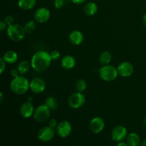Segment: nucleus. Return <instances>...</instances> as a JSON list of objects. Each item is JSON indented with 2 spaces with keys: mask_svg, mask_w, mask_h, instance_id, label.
<instances>
[{
  "mask_svg": "<svg viewBox=\"0 0 146 146\" xmlns=\"http://www.w3.org/2000/svg\"><path fill=\"white\" fill-rule=\"evenodd\" d=\"M52 59L48 52L46 51H38L32 56L31 66L36 72H44L49 68Z\"/></svg>",
  "mask_w": 146,
  "mask_h": 146,
  "instance_id": "f257e3e1",
  "label": "nucleus"
},
{
  "mask_svg": "<svg viewBox=\"0 0 146 146\" xmlns=\"http://www.w3.org/2000/svg\"><path fill=\"white\" fill-rule=\"evenodd\" d=\"M29 84L30 81H29L28 78L23 75H19L13 78L10 82L9 88L14 94L17 95H23L29 91Z\"/></svg>",
  "mask_w": 146,
  "mask_h": 146,
  "instance_id": "f03ea898",
  "label": "nucleus"
},
{
  "mask_svg": "<svg viewBox=\"0 0 146 146\" xmlns=\"http://www.w3.org/2000/svg\"><path fill=\"white\" fill-rule=\"evenodd\" d=\"M7 36L11 41L19 42L24 39L27 33L22 25L19 24H13L7 27Z\"/></svg>",
  "mask_w": 146,
  "mask_h": 146,
  "instance_id": "7ed1b4c3",
  "label": "nucleus"
},
{
  "mask_svg": "<svg viewBox=\"0 0 146 146\" xmlns=\"http://www.w3.org/2000/svg\"><path fill=\"white\" fill-rule=\"evenodd\" d=\"M98 74L100 78L103 81L111 82L116 79L118 76V72L117 68L112 65L107 64V65H103V66L100 68Z\"/></svg>",
  "mask_w": 146,
  "mask_h": 146,
  "instance_id": "20e7f679",
  "label": "nucleus"
},
{
  "mask_svg": "<svg viewBox=\"0 0 146 146\" xmlns=\"http://www.w3.org/2000/svg\"><path fill=\"white\" fill-rule=\"evenodd\" d=\"M51 111V110L45 104L40 105L34 110L33 118L34 121L38 123H45L49 119Z\"/></svg>",
  "mask_w": 146,
  "mask_h": 146,
  "instance_id": "39448f33",
  "label": "nucleus"
},
{
  "mask_svg": "<svg viewBox=\"0 0 146 146\" xmlns=\"http://www.w3.org/2000/svg\"><path fill=\"white\" fill-rule=\"evenodd\" d=\"M56 129L47 125L44 126L37 133V138L40 142L48 143L52 141L56 134Z\"/></svg>",
  "mask_w": 146,
  "mask_h": 146,
  "instance_id": "423d86ee",
  "label": "nucleus"
},
{
  "mask_svg": "<svg viewBox=\"0 0 146 146\" xmlns=\"http://www.w3.org/2000/svg\"><path fill=\"white\" fill-rule=\"evenodd\" d=\"M86 103V97L83 93L78 92L71 94L68 99V106L73 109H78L81 108Z\"/></svg>",
  "mask_w": 146,
  "mask_h": 146,
  "instance_id": "0eeeda50",
  "label": "nucleus"
},
{
  "mask_svg": "<svg viewBox=\"0 0 146 146\" xmlns=\"http://www.w3.org/2000/svg\"><path fill=\"white\" fill-rule=\"evenodd\" d=\"M56 132L60 138H66L71 135L72 132V125L67 121H61L58 123L56 128Z\"/></svg>",
  "mask_w": 146,
  "mask_h": 146,
  "instance_id": "6e6552de",
  "label": "nucleus"
},
{
  "mask_svg": "<svg viewBox=\"0 0 146 146\" xmlns=\"http://www.w3.org/2000/svg\"><path fill=\"white\" fill-rule=\"evenodd\" d=\"M128 135L127 128L123 125H117L111 131V139L114 142H121L126 139Z\"/></svg>",
  "mask_w": 146,
  "mask_h": 146,
  "instance_id": "1a4fd4ad",
  "label": "nucleus"
},
{
  "mask_svg": "<svg viewBox=\"0 0 146 146\" xmlns=\"http://www.w3.org/2000/svg\"><path fill=\"white\" fill-rule=\"evenodd\" d=\"M46 82L44 79L41 78H34L31 80L29 84V89L34 94H41L44 92L46 89Z\"/></svg>",
  "mask_w": 146,
  "mask_h": 146,
  "instance_id": "9d476101",
  "label": "nucleus"
},
{
  "mask_svg": "<svg viewBox=\"0 0 146 146\" xmlns=\"http://www.w3.org/2000/svg\"><path fill=\"white\" fill-rule=\"evenodd\" d=\"M118 75L123 78L130 77L134 72V67L131 63L128 61H123L117 67Z\"/></svg>",
  "mask_w": 146,
  "mask_h": 146,
  "instance_id": "9b49d317",
  "label": "nucleus"
},
{
  "mask_svg": "<svg viewBox=\"0 0 146 146\" xmlns=\"http://www.w3.org/2000/svg\"><path fill=\"white\" fill-rule=\"evenodd\" d=\"M104 127H105V122L101 117L96 116L90 121L89 128L93 133H100L104 131Z\"/></svg>",
  "mask_w": 146,
  "mask_h": 146,
  "instance_id": "f8f14e48",
  "label": "nucleus"
},
{
  "mask_svg": "<svg viewBox=\"0 0 146 146\" xmlns=\"http://www.w3.org/2000/svg\"><path fill=\"white\" fill-rule=\"evenodd\" d=\"M51 17V12L46 7H40L34 13V19L39 24L47 22Z\"/></svg>",
  "mask_w": 146,
  "mask_h": 146,
  "instance_id": "ddd939ff",
  "label": "nucleus"
},
{
  "mask_svg": "<svg viewBox=\"0 0 146 146\" xmlns=\"http://www.w3.org/2000/svg\"><path fill=\"white\" fill-rule=\"evenodd\" d=\"M34 108L33 106L32 103L29 102L27 101V102L23 103L21 105L19 108V113L20 115L22 118L27 119V118H31L33 116L34 113Z\"/></svg>",
  "mask_w": 146,
  "mask_h": 146,
  "instance_id": "4468645a",
  "label": "nucleus"
},
{
  "mask_svg": "<svg viewBox=\"0 0 146 146\" xmlns=\"http://www.w3.org/2000/svg\"><path fill=\"white\" fill-rule=\"evenodd\" d=\"M68 40L73 45H81L84 40V34L78 30H74L68 35Z\"/></svg>",
  "mask_w": 146,
  "mask_h": 146,
  "instance_id": "2eb2a0df",
  "label": "nucleus"
},
{
  "mask_svg": "<svg viewBox=\"0 0 146 146\" xmlns=\"http://www.w3.org/2000/svg\"><path fill=\"white\" fill-rule=\"evenodd\" d=\"M61 65L66 70H71L76 66V59L73 56L66 55L63 57L61 61Z\"/></svg>",
  "mask_w": 146,
  "mask_h": 146,
  "instance_id": "dca6fc26",
  "label": "nucleus"
},
{
  "mask_svg": "<svg viewBox=\"0 0 146 146\" xmlns=\"http://www.w3.org/2000/svg\"><path fill=\"white\" fill-rule=\"evenodd\" d=\"M3 59L8 64H13L18 60V54L13 50H9L6 51L2 56Z\"/></svg>",
  "mask_w": 146,
  "mask_h": 146,
  "instance_id": "f3484780",
  "label": "nucleus"
},
{
  "mask_svg": "<svg viewBox=\"0 0 146 146\" xmlns=\"http://www.w3.org/2000/svg\"><path fill=\"white\" fill-rule=\"evenodd\" d=\"M17 4L21 9L27 11L32 9L35 7L36 4V0H18Z\"/></svg>",
  "mask_w": 146,
  "mask_h": 146,
  "instance_id": "a211bd4d",
  "label": "nucleus"
},
{
  "mask_svg": "<svg viewBox=\"0 0 146 146\" xmlns=\"http://www.w3.org/2000/svg\"><path fill=\"white\" fill-rule=\"evenodd\" d=\"M126 142L128 146H138L141 145V138L136 133H131L126 137Z\"/></svg>",
  "mask_w": 146,
  "mask_h": 146,
  "instance_id": "6ab92c4d",
  "label": "nucleus"
},
{
  "mask_svg": "<svg viewBox=\"0 0 146 146\" xmlns=\"http://www.w3.org/2000/svg\"><path fill=\"white\" fill-rule=\"evenodd\" d=\"M84 13L86 15L88 16V17H91V16L95 15L98 11V6L95 2H88L84 6Z\"/></svg>",
  "mask_w": 146,
  "mask_h": 146,
  "instance_id": "aec40b11",
  "label": "nucleus"
},
{
  "mask_svg": "<svg viewBox=\"0 0 146 146\" xmlns=\"http://www.w3.org/2000/svg\"><path fill=\"white\" fill-rule=\"evenodd\" d=\"M31 67V63H29L27 60H23L19 63L17 68L18 69L20 75H24L29 71Z\"/></svg>",
  "mask_w": 146,
  "mask_h": 146,
  "instance_id": "412c9836",
  "label": "nucleus"
},
{
  "mask_svg": "<svg viewBox=\"0 0 146 146\" xmlns=\"http://www.w3.org/2000/svg\"><path fill=\"white\" fill-rule=\"evenodd\" d=\"M112 59V55L111 53L108 51H103L99 56V62L101 65H107Z\"/></svg>",
  "mask_w": 146,
  "mask_h": 146,
  "instance_id": "4be33fe9",
  "label": "nucleus"
},
{
  "mask_svg": "<svg viewBox=\"0 0 146 146\" xmlns=\"http://www.w3.org/2000/svg\"><path fill=\"white\" fill-rule=\"evenodd\" d=\"M44 104L51 110V111H54L56 110V108H58V104L56 101L55 98L52 96H48L46 98L45 101H44Z\"/></svg>",
  "mask_w": 146,
  "mask_h": 146,
  "instance_id": "5701e85b",
  "label": "nucleus"
},
{
  "mask_svg": "<svg viewBox=\"0 0 146 146\" xmlns=\"http://www.w3.org/2000/svg\"><path fill=\"white\" fill-rule=\"evenodd\" d=\"M87 83L84 79H78L75 84V88L78 92L83 93L86 90Z\"/></svg>",
  "mask_w": 146,
  "mask_h": 146,
  "instance_id": "b1692460",
  "label": "nucleus"
},
{
  "mask_svg": "<svg viewBox=\"0 0 146 146\" xmlns=\"http://www.w3.org/2000/svg\"><path fill=\"white\" fill-rule=\"evenodd\" d=\"M24 29L27 34H31L34 32L36 29V23L34 20H30L28 22L26 23L25 25L24 26Z\"/></svg>",
  "mask_w": 146,
  "mask_h": 146,
  "instance_id": "393cba45",
  "label": "nucleus"
},
{
  "mask_svg": "<svg viewBox=\"0 0 146 146\" xmlns=\"http://www.w3.org/2000/svg\"><path fill=\"white\" fill-rule=\"evenodd\" d=\"M50 56H51V58L52 59V61H57L60 58L61 56V54L57 50H53L51 53H50Z\"/></svg>",
  "mask_w": 146,
  "mask_h": 146,
  "instance_id": "a878e982",
  "label": "nucleus"
},
{
  "mask_svg": "<svg viewBox=\"0 0 146 146\" xmlns=\"http://www.w3.org/2000/svg\"><path fill=\"white\" fill-rule=\"evenodd\" d=\"M65 4V0H54V7L56 9H61Z\"/></svg>",
  "mask_w": 146,
  "mask_h": 146,
  "instance_id": "bb28decb",
  "label": "nucleus"
},
{
  "mask_svg": "<svg viewBox=\"0 0 146 146\" xmlns=\"http://www.w3.org/2000/svg\"><path fill=\"white\" fill-rule=\"evenodd\" d=\"M4 21H5L6 24H7V26H9L11 25V24H14V17L11 15H7L4 17Z\"/></svg>",
  "mask_w": 146,
  "mask_h": 146,
  "instance_id": "cd10ccee",
  "label": "nucleus"
},
{
  "mask_svg": "<svg viewBox=\"0 0 146 146\" xmlns=\"http://www.w3.org/2000/svg\"><path fill=\"white\" fill-rule=\"evenodd\" d=\"M0 64H1V66H0V74L1 75V74L4 72V71H5L6 64H7V63L5 62V61L2 58V57L0 58Z\"/></svg>",
  "mask_w": 146,
  "mask_h": 146,
  "instance_id": "c85d7f7f",
  "label": "nucleus"
},
{
  "mask_svg": "<svg viewBox=\"0 0 146 146\" xmlns=\"http://www.w3.org/2000/svg\"><path fill=\"white\" fill-rule=\"evenodd\" d=\"M58 124V121H57V120L55 119V118H51V119L49 120V121H48V125L52 127V128H55V129L56 128Z\"/></svg>",
  "mask_w": 146,
  "mask_h": 146,
  "instance_id": "c756f323",
  "label": "nucleus"
},
{
  "mask_svg": "<svg viewBox=\"0 0 146 146\" xmlns=\"http://www.w3.org/2000/svg\"><path fill=\"white\" fill-rule=\"evenodd\" d=\"M10 74H11V76L13 78H16V77H17L18 76L20 75L19 72L17 68H13V69H11V71H10Z\"/></svg>",
  "mask_w": 146,
  "mask_h": 146,
  "instance_id": "7c9ffc66",
  "label": "nucleus"
},
{
  "mask_svg": "<svg viewBox=\"0 0 146 146\" xmlns=\"http://www.w3.org/2000/svg\"><path fill=\"white\" fill-rule=\"evenodd\" d=\"M7 24H6L5 21H4V20L0 21V31H1V32H2L4 30H5L6 28H7Z\"/></svg>",
  "mask_w": 146,
  "mask_h": 146,
  "instance_id": "2f4dec72",
  "label": "nucleus"
},
{
  "mask_svg": "<svg viewBox=\"0 0 146 146\" xmlns=\"http://www.w3.org/2000/svg\"><path fill=\"white\" fill-rule=\"evenodd\" d=\"M71 1L75 4H81L85 3L87 0H71Z\"/></svg>",
  "mask_w": 146,
  "mask_h": 146,
  "instance_id": "473e14b6",
  "label": "nucleus"
},
{
  "mask_svg": "<svg viewBox=\"0 0 146 146\" xmlns=\"http://www.w3.org/2000/svg\"><path fill=\"white\" fill-rule=\"evenodd\" d=\"M117 145L118 146H128L127 142H125L124 141H121V142H118V144H117Z\"/></svg>",
  "mask_w": 146,
  "mask_h": 146,
  "instance_id": "72a5a7b5",
  "label": "nucleus"
},
{
  "mask_svg": "<svg viewBox=\"0 0 146 146\" xmlns=\"http://www.w3.org/2000/svg\"><path fill=\"white\" fill-rule=\"evenodd\" d=\"M143 23L144 26L146 27V14H145L143 17Z\"/></svg>",
  "mask_w": 146,
  "mask_h": 146,
  "instance_id": "f704fd0d",
  "label": "nucleus"
},
{
  "mask_svg": "<svg viewBox=\"0 0 146 146\" xmlns=\"http://www.w3.org/2000/svg\"><path fill=\"white\" fill-rule=\"evenodd\" d=\"M0 97H1V99H0V103H2L4 101V94L2 92H0Z\"/></svg>",
  "mask_w": 146,
  "mask_h": 146,
  "instance_id": "c9c22d12",
  "label": "nucleus"
},
{
  "mask_svg": "<svg viewBox=\"0 0 146 146\" xmlns=\"http://www.w3.org/2000/svg\"><path fill=\"white\" fill-rule=\"evenodd\" d=\"M27 101H29V102L32 103V101H33V97H32V96H29L28 98H27Z\"/></svg>",
  "mask_w": 146,
  "mask_h": 146,
  "instance_id": "e433bc0d",
  "label": "nucleus"
},
{
  "mask_svg": "<svg viewBox=\"0 0 146 146\" xmlns=\"http://www.w3.org/2000/svg\"><path fill=\"white\" fill-rule=\"evenodd\" d=\"M141 146H146V140H144L142 143H141Z\"/></svg>",
  "mask_w": 146,
  "mask_h": 146,
  "instance_id": "4c0bfd02",
  "label": "nucleus"
},
{
  "mask_svg": "<svg viewBox=\"0 0 146 146\" xmlns=\"http://www.w3.org/2000/svg\"><path fill=\"white\" fill-rule=\"evenodd\" d=\"M143 125H144V126H145L146 128V115H145V117L144 118V119H143Z\"/></svg>",
  "mask_w": 146,
  "mask_h": 146,
  "instance_id": "58836bf2",
  "label": "nucleus"
}]
</instances>
